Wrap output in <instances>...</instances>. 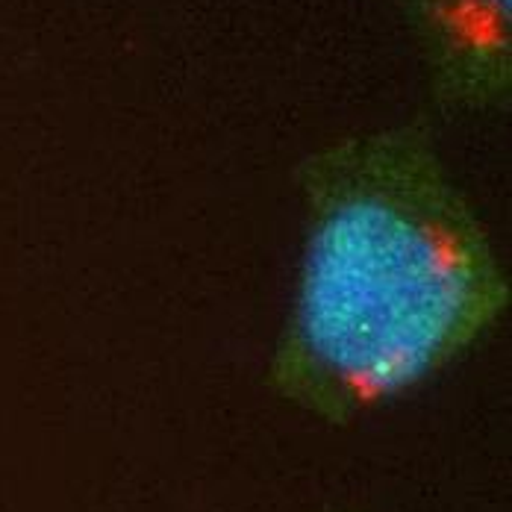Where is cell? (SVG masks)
Returning <instances> with one entry per match:
<instances>
[{
    "label": "cell",
    "mask_w": 512,
    "mask_h": 512,
    "mask_svg": "<svg viewBox=\"0 0 512 512\" xmlns=\"http://www.w3.org/2000/svg\"><path fill=\"white\" fill-rule=\"evenodd\" d=\"M301 259L271 357L292 404L345 421L474 348L510 309L492 230L433 136L386 127L298 165Z\"/></svg>",
    "instance_id": "obj_1"
},
{
    "label": "cell",
    "mask_w": 512,
    "mask_h": 512,
    "mask_svg": "<svg viewBox=\"0 0 512 512\" xmlns=\"http://www.w3.org/2000/svg\"><path fill=\"white\" fill-rule=\"evenodd\" d=\"M436 95L457 109H492L510 92L512 0H404Z\"/></svg>",
    "instance_id": "obj_2"
}]
</instances>
